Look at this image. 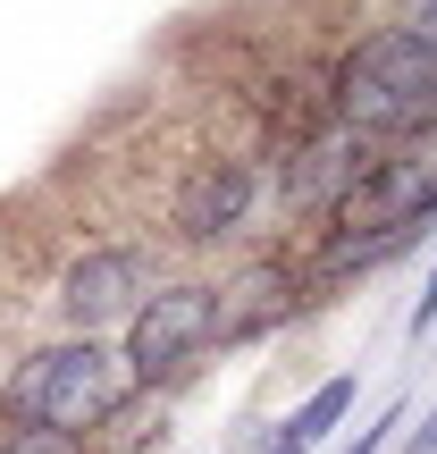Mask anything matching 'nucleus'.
Masks as SVG:
<instances>
[{"label":"nucleus","mask_w":437,"mask_h":454,"mask_svg":"<svg viewBox=\"0 0 437 454\" xmlns=\"http://www.w3.org/2000/svg\"><path fill=\"white\" fill-rule=\"evenodd\" d=\"M320 118L371 152L429 135L437 127V43L421 26H404V17L362 26L320 76Z\"/></svg>","instance_id":"nucleus-1"},{"label":"nucleus","mask_w":437,"mask_h":454,"mask_svg":"<svg viewBox=\"0 0 437 454\" xmlns=\"http://www.w3.org/2000/svg\"><path fill=\"white\" fill-rule=\"evenodd\" d=\"M127 412H135V387H127V362H118V337L59 328V337L17 345L9 371H0V421H34L76 446H101Z\"/></svg>","instance_id":"nucleus-2"},{"label":"nucleus","mask_w":437,"mask_h":454,"mask_svg":"<svg viewBox=\"0 0 437 454\" xmlns=\"http://www.w3.org/2000/svg\"><path fill=\"white\" fill-rule=\"evenodd\" d=\"M211 354H227V278L211 270H160L152 294L118 328V362H127L135 395H160L177 379H194Z\"/></svg>","instance_id":"nucleus-3"},{"label":"nucleus","mask_w":437,"mask_h":454,"mask_svg":"<svg viewBox=\"0 0 437 454\" xmlns=\"http://www.w3.org/2000/svg\"><path fill=\"white\" fill-rule=\"evenodd\" d=\"M261 202H269L261 152L202 144L194 160H177V177H168V194H160V236L177 244V253H227V244L253 236Z\"/></svg>","instance_id":"nucleus-4"},{"label":"nucleus","mask_w":437,"mask_h":454,"mask_svg":"<svg viewBox=\"0 0 437 454\" xmlns=\"http://www.w3.org/2000/svg\"><path fill=\"white\" fill-rule=\"evenodd\" d=\"M152 278H160V253L144 236H93L51 278V320L76 328V337H118L127 311L152 294Z\"/></svg>","instance_id":"nucleus-5"},{"label":"nucleus","mask_w":437,"mask_h":454,"mask_svg":"<svg viewBox=\"0 0 437 454\" xmlns=\"http://www.w3.org/2000/svg\"><path fill=\"white\" fill-rule=\"evenodd\" d=\"M320 227H421L429 236L437 227V127L362 160V177L345 185V202Z\"/></svg>","instance_id":"nucleus-6"},{"label":"nucleus","mask_w":437,"mask_h":454,"mask_svg":"<svg viewBox=\"0 0 437 454\" xmlns=\"http://www.w3.org/2000/svg\"><path fill=\"white\" fill-rule=\"evenodd\" d=\"M354 395H362V371H337V379H320V387H311L277 429H286V438H303V446H328L345 421H354Z\"/></svg>","instance_id":"nucleus-7"},{"label":"nucleus","mask_w":437,"mask_h":454,"mask_svg":"<svg viewBox=\"0 0 437 454\" xmlns=\"http://www.w3.org/2000/svg\"><path fill=\"white\" fill-rule=\"evenodd\" d=\"M0 454H101V446H76V438L34 429V421H0Z\"/></svg>","instance_id":"nucleus-8"},{"label":"nucleus","mask_w":437,"mask_h":454,"mask_svg":"<svg viewBox=\"0 0 437 454\" xmlns=\"http://www.w3.org/2000/svg\"><path fill=\"white\" fill-rule=\"evenodd\" d=\"M395 429H404V395H395V404H378V412H371V421H362L337 454H387V446H395Z\"/></svg>","instance_id":"nucleus-9"},{"label":"nucleus","mask_w":437,"mask_h":454,"mask_svg":"<svg viewBox=\"0 0 437 454\" xmlns=\"http://www.w3.org/2000/svg\"><path fill=\"white\" fill-rule=\"evenodd\" d=\"M429 328H437V261H429V278H421V294H412V311H404V337H412V345H421Z\"/></svg>","instance_id":"nucleus-10"},{"label":"nucleus","mask_w":437,"mask_h":454,"mask_svg":"<svg viewBox=\"0 0 437 454\" xmlns=\"http://www.w3.org/2000/svg\"><path fill=\"white\" fill-rule=\"evenodd\" d=\"M404 454H437V404L421 412V429H404Z\"/></svg>","instance_id":"nucleus-11"},{"label":"nucleus","mask_w":437,"mask_h":454,"mask_svg":"<svg viewBox=\"0 0 437 454\" xmlns=\"http://www.w3.org/2000/svg\"><path fill=\"white\" fill-rule=\"evenodd\" d=\"M404 26H421L429 43H437V0H404Z\"/></svg>","instance_id":"nucleus-12"},{"label":"nucleus","mask_w":437,"mask_h":454,"mask_svg":"<svg viewBox=\"0 0 437 454\" xmlns=\"http://www.w3.org/2000/svg\"><path fill=\"white\" fill-rule=\"evenodd\" d=\"M253 454H311V446H303V438H286V429H269V438H261Z\"/></svg>","instance_id":"nucleus-13"}]
</instances>
